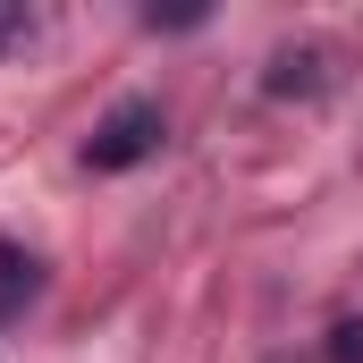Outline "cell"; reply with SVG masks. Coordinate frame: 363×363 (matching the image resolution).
Wrapping results in <instances>:
<instances>
[{"mask_svg":"<svg viewBox=\"0 0 363 363\" xmlns=\"http://www.w3.org/2000/svg\"><path fill=\"white\" fill-rule=\"evenodd\" d=\"M34 34H43V17H34L26 0H0V51H26Z\"/></svg>","mask_w":363,"mask_h":363,"instance_id":"cell-3","label":"cell"},{"mask_svg":"<svg viewBox=\"0 0 363 363\" xmlns=\"http://www.w3.org/2000/svg\"><path fill=\"white\" fill-rule=\"evenodd\" d=\"M161 152V101H118L101 127H93V144H85V169H135V161H152Z\"/></svg>","mask_w":363,"mask_h":363,"instance_id":"cell-1","label":"cell"},{"mask_svg":"<svg viewBox=\"0 0 363 363\" xmlns=\"http://www.w3.org/2000/svg\"><path fill=\"white\" fill-rule=\"evenodd\" d=\"M262 85L271 93H321V51H279Z\"/></svg>","mask_w":363,"mask_h":363,"instance_id":"cell-2","label":"cell"},{"mask_svg":"<svg viewBox=\"0 0 363 363\" xmlns=\"http://www.w3.org/2000/svg\"><path fill=\"white\" fill-rule=\"evenodd\" d=\"M330 363H363V330H355V321L330 330Z\"/></svg>","mask_w":363,"mask_h":363,"instance_id":"cell-5","label":"cell"},{"mask_svg":"<svg viewBox=\"0 0 363 363\" xmlns=\"http://www.w3.org/2000/svg\"><path fill=\"white\" fill-rule=\"evenodd\" d=\"M144 26H203V0H186V9H161V0H152Z\"/></svg>","mask_w":363,"mask_h":363,"instance_id":"cell-4","label":"cell"}]
</instances>
